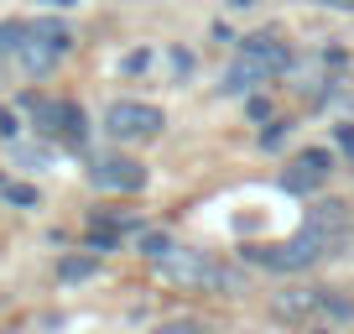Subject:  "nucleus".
<instances>
[{
  "label": "nucleus",
  "instance_id": "obj_1",
  "mask_svg": "<svg viewBox=\"0 0 354 334\" xmlns=\"http://www.w3.org/2000/svg\"><path fill=\"white\" fill-rule=\"evenodd\" d=\"M162 125H167V115L156 105H141V100H115L104 110V131L115 141H151V136H162Z\"/></svg>",
  "mask_w": 354,
  "mask_h": 334
},
{
  "label": "nucleus",
  "instance_id": "obj_2",
  "mask_svg": "<svg viewBox=\"0 0 354 334\" xmlns=\"http://www.w3.org/2000/svg\"><path fill=\"white\" fill-rule=\"evenodd\" d=\"M328 251V240L323 235H313V230H302L297 240H281V245H255L250 251V261H261V267H271V272H308L313 261Z\"/></svg>",
  "mask_w": 354,
  "mask_h": 334
},
{
  "label": "nucleus",
  "instance_id": "obj_3",
  "mask_svg": "<svg viewBox=\"0 0 354 334\" xmlns=\"http://www.w3.org/2000/svg\"><path fill=\"white\" fill-rule=\"evenodd\" d=\"M156 272H162L167 282H177V288H219L224 267H214L203 251H183V245H172L162 261H151Z\"/></svg>",
  "mask_w": 354,
  "mask_h": 334
},
{
  "label": "nucleus",
  "instance_id": "obj_4",
  "mask_svg": "<svg viewBox=\"0 0 354 334\" xmlns=\"http://www.w3.org/2000/svg\"><path fill=\"white\" fill-rule=\"evenodd\" d=\"M68 47H73V32H68L63 21H37L32 37L21 42V53H16V58H21L32 73H47V68H53L57 58L68 53Z\"/></svg>",
  "mask_w": 354,
  "mask_h": 334
},
{
  "label": "nucleus",
  "instance_id": "obj_5",
  "mask_svg": "<svg viewBox=\"0 0 354 334\" xmlns=\"http://www.w3.org/2000/svg\"><path fill=\"white\" fill-rule=\"evenodd\" d=\"M88 178H94V188H110V193H141L146 167L136 157H100V162L88 167Z\"/></svg>",
  "mask_w": 354,
  "mask_h": 334
},
{
  "label": "nucleus",
  "instance_id": "obj_6",
  "mask_svg": "<svg viewBox=\"0 0 354 334\" xmlns=\"http://www.w3.org/2000/svg\"><path fill=\"white\" fill-rule=\"evenodd\" d=\"M328 173H333V152H328V146H308V152L287 167V178H281V183H287V193H313Z\"/></svg>",
  "mask_w": 354,
  "mask_h": 334
},
{
  "label": "nucleus",
  "instance_id": "obj_7",
  "mask_svg": "<svg viewBox=\"0 0 354 334\" xmlns=\"http://www.w3.org/2000/svg\"><path fill=\"white\" fill-rule=\"evenodd\" d=\"M302 230H313V235H323L328 245H339L344 230H349V209H344L339 199H318L308 209V225H302Z\"/></svg>",
  "mask_w": 354,
  "mask_h": 334
},
{
  "label": "nucleus",
  "instance_id": "obj_8",
  "mask_svg": "<svg viewBox=\"0 0 354 334\" xmlns=\"http://www.w3.org/2000/svg\"><path fill=\"white\" fill-rule=\"evenodd\" d=\"M240 53H250V58H261L266 68H271V73H281V68L292 63V47L281 42L277 32H255V37H245V47Z\"/></svg>",
  "mask_w": 354,
  "mask_h": 334
},
{
  "label": "nucleus",
  "instance_id": "obj_9",
  "mask_svg": "<svg viewBox=\"0 0 354 334\" xmlns=\"http://www.w3.org/2000/svg\"><path fill=\"white\" fill-rule=\"evenodd\" d=\"M261 78H271V68L261 63V58H250V53H240V63L224 73V94H250Z\"/></svg>",
  "mask_w": 354,
  "mask_h": 334
},
{
  "label": "nucleus",
  "instance_id": "obj_10",
  "mask_svg": "<svg viewBox=\"0 0 354 334\" xmlns=\"http://www.w3.org/2000/svg\"><path fill=\"white\" fill-rule=\"evenodd\" d=\"M318 303H323V288H297V292H281L271 313H277V319H292V324H297V319H308Z\"/></svg>",
  "mask_w": 354,
  "mask_h": 334
},
{
  "label": "nucleus",
  "instance_id": "obj_11",
  "mask_svg": "<svg viewBox=\"0 0 354 334\" xmlns=\"http://www.w3.org/2000/svg\"><path fill=\"white\" fill-rule=\"evenodd\" d=\"M57 136H63L68 146H84V141H88V121H84V110H78V105H63V131H57Z\"/></svg>",
  "mask_w": 354,
  "mask_h": 334
},
{
  "label": "nucleus",
  "instance_id": "obj_12",
  "mask_svg": "<svg viewBox=\"0 0 354 334\" xmlns=\"http://www.w3.org/2000/svg\"><path fill=\"white\" fill-rule=\"evenodd\" d=\"M32 37V26L26 21H0V58H11V53H21V42Z\"/></svg>",
  "mask_w": 354,
  "mask_h": 334
},
{
  "label": "nucleus",
  "instance_id": "obj_13",
  "mask_svg": "<svg viewBox=\"0 0 354 334\" xmlns=\"http://www.w3.org/2000/svg\"><path fill=\"white\" fill-rule=\"evenodd\" d=\"M57 277H63V282L94 277V256H63V261H57Z\"/></svg>",
  "mask_w": 354,
  "mask_h": 334
},
{
  "label": "nucleus",
  "instance_id": "obj_14",
  "mask_svg": "<svg viewBox=\"0 0 354 334\" xmlns=\"http://www.w3.org/2000/svg\"><path fill=\"white\" fill-rule=\"evenodd\" d=\"M0 199L16 204V209H37V188H26V183H6L0 178Z\"/></svg>",
  "mask_w": 354,
  "mask_h": 334
},
{
  "label": "nucleus",
  "instance_id": "obj_15",
  "mask_svg": "<svg viewBox=\"0 0 354 334\" xmlns=\"http://www.w3.org/2000/svg\"><path fill=\"white\" fill-rule=\"evenodd\" d=\"M151 334H209L198 319H167V324H156Z\"/></svg>",
  "mask_w": 354,
  "mask_h": 334
},
{
  "label": "nucleus",
  "instance_id": "obj_16",
  "mask_svg": "<svg viewBox=\"0 0 354 334\" xmlns=\"http://www.w3.org/2000/svg\"><path fill=\"white\" fill-rule=\"evenodd\" d=\"M328 319H354V303H344V298H333V292H323V303H318Z\"/></svg>",
  "mask_w": 354,
  "mask_h": 334
},
{
  "label": "nucleus",
  "instance_id": "obj_17",
  "mask_svg": "<svg viewBox=\"0 0 354 334\" xmlns=\"http://www.w3.org/2000/svg\"><path fill=\"white\" fill-rule=\"evenodd\" d=\"M141 251H146V261H162L167 251H172V240H167V235H146V240H141Z\"/></svg>",
  "mask_w": 354,
  "mask_h": 334
},
{
  "label": "nucleus",
  "instance_id": "obj_18",
  "mask_svg": "<svg viewBox=\"0 0 354 334\" xmlns=\"http://www.w3.org/2000/svg\"><path fill=\"white\" fill-rule=\"evenodd\" d=\"M245 115H250V121H271V105H266L261 94H250V100H245Z\"/></svg>",
  "mask_w": 354,
  "mask_h": 334
},
{
  "label": "nucleus",
  "instance_id": "obj_19",
  "mask_svg": "<svg viewBox=\"0 0 354 334\" xmlns=\"http://www.w3.org/2000/svg\"><path fill=\"white\" fill-rule=\"evenodd\" d=\"M16 157H21L26 167H47V152H32V146H16Z\"/></svg>",
  "mask_w": 354,
  "mask_h": 334
},
{
  "label": "nucleus",
  "instance_id": "obj_20",
  "mask_svg": "<svg viewBox=\"0 0 354 334\" xmlns=\"http://www.w3.org/2000/svg\"><path fill=\"white\" fill-rule=\"evenodd\" d=\"M146 63H151V53H146V47H141V53H131V58H125V73H141Z\"/></svg>",
  "mask_w": 354,
  "mask_h": 334
},
{
  "label": "nucleus",
  "instance_id": "obj_21",
  "mask_svg": "<svg viewBox=\"0 0 354 334\" xmlns=\"http://www.w3.org/2000/svg\"><path fill=\"white\" fill-rule=\"evenodd\" d=\"M0 136H6V141L16 136V115H11V110H0Z\"/></svg>",
  "mask_w": 354,
  "mask_h": 334
},
{
  "label": "nucleus",
  "instance_id": "obj_22",
  "mask_svg": "<svg viewBox=\"0 0 354 334\" xmlns=\"http://www.w3.org/2000/svg\"><path fill=\"white\" fill-rule=\"evenodd\" d=\"M339 146H344V152L354 157V125H339Z\"/></svg>",
  "mask_w": 354,
  "mask_h": 334
},
{
  "label": "nucleus",
  "instance_id": "obj_23",
  "mask_svg": "<svg viewBox=\"0 0 354 334\" xmlns=\"http://www.w3.org/2000/svg\"><path fill=\"white\" fill-rule=\"evenodd\" d=\"M323 6H333V11H354V0H323Z\"/></svg>",
  "mask_w": 354,
  "mask_h": 334
},
{
  "label": "nucleus",
  "instance_id": "obj_24",
  "mask_svg": "<svg viewBox=\"0 0 354 334\" xmlns=\"http://www.w3.org/2000/svg\"><path fill=\"white\" fill-rule=\"evenodd\" d=\"M230 6H234V11H250V6H255V0H230Z\"/></svg>",
  "mask_w": 354,
  "mask_h": 334
},
{
  "label": "nucleus",
  "instance_id": "obj_25",
  "mask_svg": "<svg viewBox=\"0 0 354 334\" xmlns=\"http://www.w3.org/2000/svg\"><path fill=\"white\" fill-rule=\"evenodd\" d=\"M53 6H78V0H53Z\"/></svg>",
  "mask_w": 354,
  "mask_h": 334
}]
</instances>
